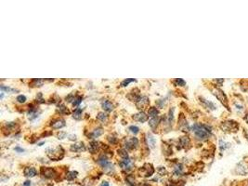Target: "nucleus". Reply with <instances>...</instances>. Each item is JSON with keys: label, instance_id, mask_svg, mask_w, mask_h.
Listing matches in <instances>:
<instances>
[{"label": "nucleus", "instance_id": "f257e3e1", "mask_svg": "<svg viewBox=\"0 0 248 186\" xmlns=\"http://www.w3.org/2000/svg\"><path fill=\"white\" fill-rule=\"evenodd\" d=\"M191 129L199 140H206L211 134V128L206 125L194 124L191 127Z\"/></svg>", "mask_w": 248, "mask_h": 186}, {"label": "nucleus", "instance_id": "f03ea898", "mask_svg": "<svg viewBox=\"0 0 248 186\" xmlns=\"http://www.w3.org/2000/svg\"><path fill=\"white\" fill-rule=\"evenodd\" d=\"M60 151H62L61 147H57L56 149H48L47 150V155L49 156L50 159L53 160H59L60 158H62L63 156V153H60Z\"/></svg>", "mask_w": 248, "mask_h": 186}, {"label": "nucleus", "instance_id": "7ed1b4c3", "mask_svg": "<svg viewBox=\"0 0 248 186\" xmlns=\"http://www.w3.org/2000/svg\"><path fill=\"white\" fill-rule=\"evenodd\" d=\"M98 163L103 168L104 171H106V172H109V171H111V170L113 169V164H112L109 160H108L107 157L104 156H101L98 159Z\"/></svg>", "mask_w": 248, "mask_h": 186}, {"label": "nucleus", "instance_id": "20e7f679", "mask_svg": "<svg viewBox=\"0 0 248 186\" xmlns=\"http://www.w3.org/2000/svg\"><path fill=\"white\" fill-rule=\"evenodd\" d=\"M139 172L144 177H150L154 173V169L150 164H145V165L139 169Z\"/></svg>", "mask_w": 248, "mask_h": 186}, {"label": "nucleus", "instance_id": "39448f33", "mask_svg": "<svg viewBox=\"0 0 248 186\" xmlns=\"http://www.w3.org/2000/svg\"><path fill=\"white\" fill-rule=\"evenodd\" d=\"M119 166L124 170H126V171L131 170L134 166V161L133 159H130V158H126L119 163Z\"/></svg>", "mask_w": 248, "mask_h": 186}, {"label": "nucleus", "instance_id": "423d86ee", "mask_svg": "<svg viewBox=\"0 0 248 186\" xmlns=\"http://www.w3.org/2000/svg\"><path fill=\"white\" fill-rule=\"evenodd\" d=\"M150 103V100H149V98L146 97V96H142L138 100V102H136L137 104V107L138 109H144L145 107H147Z\"/></svg>", "mask_w": 248, "mask_h": 186}, {"label": "nucleus", "instance_id": "0eeeda50", "mask_svg": "<svg viewBox=\"0 0 248 186\" xmlns=\"http://www.w3.org/2000/svg\"><path fill=\"white\" fill-rule=\"evenodd\" d=\"M138 140L135 137L129 139L128 140H126V148L128 149V150L135 149V148L138 147Z\"/></svg>", "mask_w": 248, "mask_h": 186}, {"label": "nucleus", "instance_id": "6e6552de", "mask_svg": "<svg viewBox=\"0 0 248 186\" xmlns=\"http://www.w3.org/2000/svg\"><path fill=\"white\" fill-rule=\"evenodd\" d=\"M41 172L43 174V176L46 177V178H48V179L54 178V177H55V175H56L55 170H54L53 169H50V168H46V169L43 168L41 169Z\"/></svg>", "mask_w": 248, "mask_h": 186}, {"label": "nucleus", "instance_id": "1a4fd4ad", "mask_svg": "<svg viewBox=\"0 0 248 186\" xmlns=\"http://www.w3.org/2000/svg\"><path fill=\"white\" fill-rule=\"evenodd\" d=\"M214 94L217 96L218 99L223 103V104H226V106H228L227 105V99H226V96L225 94L223 93V91H221L219 89H215L214 90Z\"/></svg>", "mask_w": 248, "mask_h": 186}, {"label": "nucleus", "instance_id": "9d476101", "mask_svg": "<svg viewBox=\"0 0 248 186\" xmlns=\"http://www.w3.org/2000/svg\"><path fill=\"white\" fill-rule=\"evenodd\" d=\"M127 98H128V99L130 100V101L137 102L138 100L139 99V98H141V95H139V90H137V89L133 90L130 93H129V94L127 95Z\"/></svg>", "mask_w": 248, "mask_h": 186}, {"label": "nucleus", "instance_id": "9b49d317", "mask_svg": "<svg viewBox=\"0 0 248 186\" xmlns=\"http://www.w3.org/2000/svg\"><path fill=\"white\" fill-rule=\"evenodd\" d=\"M133 118H134V120H136V121L143 123V122H146L148 120V115L144 112H139V113L134 115Z\"/></svg>", "mask_w": 248, "mask_h": 186}, {"label": "nucleus", "instance_id": "f8f14e48", "mask_svg": "<svg viewBox=\"0 0 248 186\" xmlns=\"http://www.w3.org/2000/svg\"><path fill=\"white\" fill-rule=\"evenodd\" d=\"M65 126V120L64 119H57V120H54L51 124V127L52 128L54 129H59V128H61Z\"/></svg>", "mask_w": 248, "mask_h": 186}, {"label": "nucleus", "instance_id": "ddd939ff", "mask_svg": "<svg viewBox=\"0 0 248 186\" xmlns=\"http://www.w3.org/2000/svg\"><path fill=\"white\" fill-rule=\"evenodd\" d=\"M101 106L102 108L104 109L105 111L107 112H112L113 110V103L110 102V101H108V100H101Z\"/></svg>", "mask_w": 248, "mask_h": 186}, {"label": "nucleus", "instance_id": "4468645a", "mask_svg": "<svg viewBox=\"0 0 248 186\" xmlns=\"http://www.w3.org/2000/svg\"><path fill=\"white\" fill-rule=\"evenodd\" d=\"M24 175L26 177H35L36 175V169L33 167H27L23 170Z\"/></svg>", "mask_w": 248, "mask_h": 186}, {"label": "nucleus", "instance_id": "2eb2a0df", "mask_svg": "<svg viewBox=\"0 0 248 186\" xmlns=\"http://www.w3.org/2000/svg\"><path fill=\"white\" fill-rule=\"evenodd\" d=\"M70 149L73 152H82V151H85V145L83 143H77L73 144Z\"/></svg>", "mask_w": 248, "mask_h": 186}, {"label": "nucleus", "instance_id": "dca6fc26", "mask_svg": "<svg viewBox=\"0 0 248 186\" xmlns=\"http://www.w3.org/2000/svg\"><path fill=\"white\" fill-rule=\"evenodd\" d=\"M99 148H100V145H99V143H97V141H91L88 146V150L91 154H96V153L98 152Z\"/></svg>", "mask_w": 248, "mask_h": 186}, {"label": "nucleus", "instance_id": "f3484780", "mask_svg": "<svg viewBox=\"0 0 248 186\" xmlns=\"http://www.w3.org/2000/svg\"><path fill=\"white\" fill-rule=\"evenodd\" d=\"M160 120H161L160 116L152 117V118L150 119V121H149V125H150V127L152 128H155L158 126V124H159V122H160Z\"/></svg>", "mask_w": 248, "mask_h": 186}, {"label": "nucleus", "instance_id": "a211bd4d", "mask_svg": "<svg viewBox=\"0 0 248 186\" xmlns=\"http://www.w3.org/2000/svg\"><path fill=\"white\" fill-rule=\"evenodd\" d=\"M233 126H237L236 122L234 121H230V122H224L222 124V128L224 130H232Z\"/></svg>", "mask_w": 248, "mask_h": 186}, {"label": "nucleus", "instance_id": "6ab92c4d", "mask_svg": "<svg viewBox=\"0 0 248 186\" xmlns=\"http://www.w3.org/2000/svg\"><path fill=\"white\" fill-rule=\"evenodd\" d=\"M102 133H103V129L102 128H96L95 130L92 131V133H90L89 136H90L91 139H95V138L100 137Z\"/></svg>", "mask_w": 248, "mask_h": 186}, {"label": "nucleus", "instance_id": "aec40b11", "mask_svg": "<svg viewBox=\"0 0 248 186\" xmlns=\"http://www.w3.org/2000/svg\"><path fill=\"white\" fill-rule=\"evenodd\" d=\"M39 113H40V112H37V109H36V108H32L31 110L29 111V113H28L30 120H33L34 118L37 117Z\"/></svg>", "mask_w": 248, "mask_h": 186}, {"label": "nucleus", "instance_id": "412c9836", "mask_svg": "<svg viewBox=\"0 0 248 186\" xmlns=\"http://www.w3.org/2000/svg\"><path fill=\"white\" fill-rule=\"evenodd\" d=\"M200 99L202 100V102L204 104V106H206V108H209V109H211V110H215V105L213 103V102H209V101H206V100H204V99H203V98H200Z\"/></svg>", "mask_w": 248, "mask_h": 186}, {"label": "nucleus", "instance_id": "4be33fe9", "mask_svg": "<svg viewBox=\"0 0 248 186\" xmlns=\"http://www.w3.org/2000/svg\"><path fill=\"white\" fill-rule=\"evenodd\" d=\"M147 140H148V143H149L150 147V148H154V146H155V139L153 138V136L152 134L148 133Z\"/></svg>", "mask_w": 248, "mask_h": 186}, {"label": "nucleus", "instance_id": "5701e85b", "mask_svg": "<svg viewBox=\"0 0 248 186\" xmlns=\"http://www.w3.org/2000/svg\"><path fill=\"white\" fill-rule=\"evenodd\" d=\"M179 143L181 145V147H187L190 144V139L188 137H181L179 139Z\"/></svg>", "mask_w": 248, "mask_h": 186}, {"label": "nucleus", "instance_id": "b1692460", "mask_svg": "<svg viewBox=\"0 0 248 186\" xmlns=\"http://www.w3.org/2000/svg\"><path fill=\"white\" fill-rule=\"evenodd\" d=\"M158 114H159V111L155 107H150L148 111V115L149 116H152V117H155V116H158Z\"/></svg>", "mask_w": 248, "mask_h": 186}, {"label": "nucleus", "instance_id": "393cba45", "mask_svg": "<svg viewBox=\"0 0 248 186\" xmlns=\"http://www.w3.org/2000/svg\"><path fill=\"white\" fill-rule=\"evenodd\" d=\"M126 181L129 186H136V181L132 175H128V176L126 178Z\"/></svg>", "mask_w": 248, "mask_h": 186}, {"label": "nucleus", "instance_id": "a878e982", "mask_svg": "<svg viewBox=\"0 0 248 186\" xmlns=\"http://www.w3.org/2000/svg\"><path fill=\"white\" fill-rule=\"evenodd\" d=\"M43 83H44V80L43 79H33L30 83V85L31 87H41Z\"/></svg>", "mask_w": 248, "mask_h": 186}, {"label": "nucleus", "instance_id": "bb28decb", "mask_svg": "<svg viewBox=\"0 0 248 186\" xmlns=\"http://www.w3.org/2000/svg\"><path fill=\"white\" fill-rule=\"evenodd\" d=\"M182 171H183V166L181 164H178L174 169V173L177 175V176H180L182 174Z\"/></svg>", "mask_w": 248, "mask_h": 186}, {"label": "nucleus", "instance_id": "cd10ccee", "mask_svg": "<svg viewBox=\"0 0 248 186\" xmlns=\"http://www.w3.org/2000/svg\"><path fill=\"white\" fill-rule=\"evenodd\" d=\"M58 112H59L60 114H65V115L70 114L69 110L65 107V105H63V104L59 105V107H58Z\"/></svg>", "mask_w": 248, "mask_h": 186}, {"label": "nucleus", "instance_id": "c85d7f7f", "mask_svg": "<svg viewBox=\"0 0 248 186\" xmlns=\"http://www.w3.org/2000/svg\"><path fill=\"white\" fill-rule=\"evenodd\" d=\"M97 118H98L99 120H101V122H106L107 119H108V115L104 112H101V113L98 114V115H97Z\"/></svg>", "mask_w": 248, "mask_h": 186}, {"label": "nucleus", "instance_id": "c756f323", "mask_svg": "<svg viewBox=\"0 0 248 186\" xmlns=\"http://www.w3.org/2000/svg\"><path fill=\"white\" fill-rule=\"evenodd\" d=\"M118 155H119L122 158L126 159V158H128V154H127V151L126 149H124V148H121L118 150Z\"/></svg>", "mask_w": 248, "mask_h": 186}, {"label": "nucleus", "instance_id": "7c9ffc66", "mask_svg": "<svg viewBox=\"0 0 248 186\" xmlns=\"http://www.w3.org/2000/svg\"><path fill=\"white\" fill-rule=\"evenodd\" d=\"M73 116L74 119H77V120L81 119V117H82V109H80V108L76 109V110L73 112Z\"/></svg>", "mask_w": 248, "mask_h": 186}, {"label": "nucleus", "instance_id": "2f4dec72", "mask_svg": "<svg viewBox=\"0 0 248 186\" xmlns=\"http://www.w3.org/2000/svg\"><path fill=\"white\" fill-rule=\"evenodd\" d=\"M76 175H77V172H74V171H70L67 173L66 175V179L71 181V180H73L75 177H76Z\"/></svg>", "mask_w": 248, "mask_h": 186}, {"label": "nucleus", "instance_id": "473e14b6", "mask_svg": "<svg viewBox=\"0 0 248 186\" xmlns=\"http://www.w3.org/2000/svg\"><path fill=\"white\" fill-rule=\"evenodd\" d=\"M131 82H136V80H135V79H132V78L125 79V80H123V81L121 82L120 86H121V87H126V86H127L129 83H131Z\"/></svg>", "mask_w": 248, "mask_h": 186}, {"label": "nucleus", "instance_id": "72a5a7b5", "mask_svg": "<svg viewBox=\"0 0 248 186\" xmlns=\"http://www.w3.org/2000/svg\"><path fill=\"white\" fill-rule=\"evenodd\" d=\"M174 83H175L176 86H180V87L185 86V84H186V82H185L184 80H183V79H181V78H177V79L174 81Z\"/></svg>", "mask_w": 248, "mask_h": 186}, {"label": "nucleus", "instance_id": "f704fd0d", "mask_svg": "<svg viewBox=\"0 0 248 186\" xmlns=\"http://www.w3.org/2000/svg\"><path fill=\"white\" fill-rule=\"evenodd\" d=\"M16 100H17V102H20V103H24L25 101H26V97H25L24 95H19V96L17 97Z\"/></svg>", "mask_w": 248, "mask_h": 186}, {"label": "nucleus", "instance_id": "c9c22d12", "mask_svg": "<svg viewBox=\"0 0 248 186\" xmlns=\"http://www.w3.org/2000/svg\"><path fill=\"white\" fill-rule=\"evenodd\" d=\"M82 102V97H80V96H78V97H76L74 99V101L73 102V106H77V105H79L80 104V102Z\"/></svg>", "mask_w": 248, "mask_h": 186}, {"label": "nucleus", "instance_id": "e433bc0d", "mask_svg": "<svg viewBox=\"0 0 248 186\" xmlns=\"http://www.w3.org/2000/svg\"><path fill=\"white\" fill-rule=\"evenodd\" d=\"M129 130H130L132 133L137 134V133H138L139 128L138 127H136V126H131V127H129Z\"/></svg>", "mask_w": 248, "mask_h": 186}, {"label": "nucleus", "instance_id": "4c0bfd02", "mask_svg": "<svg viewBox=\"0 0 248 186\" xmlns=\"http://www.w3.org/2000/svg\"><path fill=\"white\" fill-rule=\"evenodd\" d=\"M219 144H220V146H219V147H220V149H221V150L226 149L227 147H229V145H230L229 143H224L223 140H220V141H219Z\"/></svg>", "mask_w": 248, "mask_h": 186}, {"label": "nucleus", "instance_id": "58836bf2", "mask_svg": "<svg viewBox=\"0 0 248 186\" xmlns=\"http://www.w3.org/2000/svg\"><path fill=\"white\" fill-rule=\"evenodd\" d=\"M1 87V90H5V91H7V92H9V91H16L15 90H12V89H10V87H5V86H1L0 87Z\"/></svg>", "mask_w": 248, "mask_h": 186}, {"label": "nucleus", "instance_id": "ea45409f", "mask_svg": "<svg viewBox=\"0 0 248 186\" xmlns=\"http://www.w3.org/2000/svg\"><path fill=\"white\" fill-rule=\"evenodd\" d=\"M74 99H75V98H74V96H73V94H70L68 97H66V101H67V102H71L74 101Z\"/></svg>", "mask_w": 248, "mask_h": 186}, {"label": "nucleus", "instance_id": "a19ab883", "mask_svg": "<svg viewBox=\"0 0 248 186\" xmlns=\"http://www.w3.org/2000/svg\"><path fill=\"white\" fill-rule=\"evenodd\" d=\"M36 101H38L39 102H44V100L42 98V93H38L36 96Z\"/></svg>", "mask_w": 248, "mask_h": 186}, {"label": "nucleus", "instance_id": "79ce46f5", "mask_svg": "<svg viewBox=\"0 0 248 186\" xmlns=\"http://www.w3.org/2000/svg\"><path fill=\"white\" fill-rule=\"evenodd\" d=\"M108 140H109V141H110V143H115L116 140H117V139L115 137H111V136L108 138Z\"/></svg>", "mask_w": 248, "mask_h": 186}, {"label": "nucleus", "instance_id": "37998d69", "mask_svg": "<svg viewBox=\"0 0 248 186\" xmlns=\"http://www.w3.org/2000/svg\"><path fill=\"white\" fill-rule=\"evenodd\" d=\"M66 135V133L65 132H60V133H59L58 134V137H59V139H63L64 138V136Z\"/></svg>", "mask_w": 248, "mask_h": 186}, {"label": "nucleus", "instance_id": "c03bdc74", "mask_svg": "<svg viewBox=\"0 0 248 186\" xmlns=\"http://www.w3.org/2000/svg\"><path fill=\"white\" fill-rule=\"evenodd\" d=\"M100 186H110V185H109V182H107V181H103V182H101V184Z\"/></svg>", "mask_w": 248, "mask_h": 186}, {"label": "nucleus", "instance_id": "a18cd8bd", "mask_svg": "<svg viewBox=\"0 0 248 186\" xmlns=\"http://www.w3.org/2000/svg\"><path fill=\"white\" fill-rule=\"evenodd\" d=\"M31 185V181H26L24 183H23V186H30Z\"/></svg>", "mask_w": 248, "mask_h": 186}, {"label": "nucleus", "instance_id": "49530a36", "mask_svg": "<svg viewBox=\"0 0 248 186\" xmlns=\"http://www.w3.org/2000/svg\"><path fill=\"white\" fill-rule=\"evenodd\" d=\"M15 150H16V151H19V152H23V149H20V148H19V147H16Z\"/></svg>", "mask_w": 248, "mask_h": 186}, {"label": "nucleus", "instance_id": "de8ad7c7", "mask_svg": "<svg viewBox=\"0 0 248 186\" xmlns=\"http://www.w3.org/2000/svg\"><path fill=\"white\" fill-rule=\"evenodd\" d=\"M139 186H150L149 184H147V183H142V184H141Z\"/></svg>", "mask_w": 248, "mask_h": 186}]
</instances>
